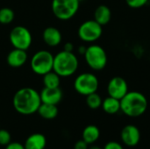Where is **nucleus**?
<instances>
[{
    "label": "nucleus",
    "mask_w": 150,
    "mask_h": 149,
    "mask_svg": "<svg viewBox=\"0 0 150 149\" xmlns=\"http://www.w3.org/2000/svg\"><path fill=\"white\" fill-rule=\"evenodd\" d=\"M86 49H87V47H84V46H81V47H78V53L80 54H85V52H86Z\"/></svg>",
    "instance_id": "obj_29"
},
{
    "label": "nucleus",
    "mask_w": 150,
    "mask_h": 149,
    "mask_svg": "<svg viewBox=\"0 0 150 149\" xmlns=\"http://www.w3.org/2000/svg\"><path fill=\"white\" fill-rule=\"evenodd\" d=\"M104 149H124V148L119 142H116V141H109V142H107L105 145Z\"/></svg>",
    "instance_id": "obj_25"
},
{
    "label": "nucleus",
    "mask_w": 150,
    "mask_h": 149,
    "mask_svg": "<svg viewBox=\"0 0 150 149\" xmlns=\"http://www.w3.org/2000/svg\"><path fill=\"white\" fill-rule=\"evenodd\" d=\"M78 59L73 52L61 51L54 56L53 70L62 77L74 75L78 68Z\"/></svg>",
    "instance_id": "obj_3"
},
{
    "label": "nucleus",
    "mask_w": 150,
    "mask_h": 149,
    "mask_svg": "<svg viewBox=\"0 0 150 149\" xmlns=\"http://www.w3.org/2000/svg\"><path fill=\"white\" fill-rule=\"evenodd\" d=\"M100 136V131L98 126L94 125H89L87 126L82 133V138L83 140L87 143V144H93L95 143Z\"/></svg>",
    "instance_id": "obj_18"
},
{
    "label": "nucleus",
    "mask_w": 150,
    "mask_h": 149,
    "mask_svg": "<svg viewBox=\"0 0 150 149\" xmlns=\"http://www.w3.org/2000/svg\"><path fill=\"white\" fill-rule=\"evenodd\" d=\"M37 112L41 118L45 119H48V120L54 119L58 115V108H57V105H54L41 103Z\"/></svg>",
    "instance_id": "obj_19"
},
{
    "label": "nucleus",
    "mask_w": 150,
    "mask_h": 149,
    "mask_svg": "<svg viewBox=\"0 0 150 149\" xmlns=\"http://www.w3.org/2000/svg\"><path fill=\"white\" fill-rule=\"evenodd\" d=\"M79 1H82V0H79Z\"/></svg>",
    "instance_id": "obj_32"
},
{
    "label": "nucleus",
    "mask_w": 150,
    "mask_h": 149,
    "mask_svg": "<svg viewBox=\"0 0 150 149\" xmlns=\"http://www.w3.org/2000/svg\"><path fill=\"white\" fill-rule=\"evenodd\" d=\"M83 55L87 65L95 71L103 70L107 65L106 52L98 45L89 46Z\"/></svg>",
    "instance_id": "obj_4"
},
{
    "label": "nucleus",
    "mask_w": 150,
    "mask_h": 149,
    "mask_svg": "<svg viewBox=\"0 0 150 149\" xmlns=\"http://www.w3.org/2000/svg\"><path fill=\"white\" fill-rule=\"evenodd\" d=\"M89 149H104V148H102L101 147H99V146H96V145H93V146H91V148Z\"/></svg>",
    "instance_id": "obj_30"
},
{
    "label": "nucleus",
    "mask_w": 150,
    "mask_h": 149,
    "mask_svg": "<svg viewBox=\"0 0 150 149\" xmlns=\"http://www.w3.org/2000/svg\"><path fill=\"white\" fill-rule=\"evenodd\" d=\"M79 0H53L52 11L60 20H68L73 18L79 9Z\"/></svg>",
    "instance_id": "obj_6"
},
{
    "label": "nucleus",
    "mask_w": 150,
    "mask_h": 149,
    "mask_svg": "<svg viewBox=\"0 0 150 149\" xmlns=\"http://www.w3.org/2000/svg\"><path fill=\"white\" fill-rule=\"evenodd\" d=\"M47 145V139L42 133H33L25 141V149H45Z\"/></svg>",
    "instance_id": "obj_15"
},
{
    "label": "nucleus",
    "mask_w": 150,
    "mask_h": 149,
    "mask_svg": "<svg viewBox=\"0 0 150 149\" xmlns=\"http://www.w3.org/2000/svg\"><path fill=\"white\" fill-rule=\"evenodd\" d=\"M44 42L49 47H56L62 42L61 32L54 26L47 27L42 33Z\"/></svg>",
    "instance_id": "obj_14"
},
{
    "label": "nucleus",
    "mask_w": 150,
    "mask_h": 149,
    "mask_svg": "<svg viewBox=\"0 0 150 149\" xmlns=\"http://www.w3.org/2000/svg\"><path fill=\"white\" fill-rule=\"evenodd\" d=\"M149 0H126L127 4L133 9H139L147 4Z\"/></svg>",
    "instance_id": "obj_24"
},
{
    "label": "nucleus",
    "mask_w": 150,
    "mask_h": 149,
    "mask_svg": "<svg viewBox=\"0 0 150 149\" xmlns=\"http://www.w3.org/2000/svg\"><path fill=\"white\" fill-rule=\"evenodd\" d=\"M120 138L123 144L126 146L130 148L136 147L141 141V132L137 126L134 125H127L120 132Z\"/></svg>",
    "instance_id": "obj_11"
},
{
    "label": "nucleus",
    "mask_w": 150,
    "mask_h": 149,
    "mask_svg": "<svg viewBox=\"0 0 150 149\" xmlns=\"http://www.w3.org/2000/svg\"><path fill=\"white\" fill-rule=\"evenodd\" d=\"M102 98L97 93H91L88 96H86V104L88 105L89 108L92 109V110H97L98 108L101 107L102 105Z\"/></svg>",
    "instance_id": "obj_21"
},
{
    "label": "nucleus",
    "mask_w": 150,
    "mask_h": 149,
    "mask_svg": "<svg viewBox=\"0 0 150 149\" xmlns=\"http://www.w3.org/2000/svg\"><path fill=\"white\" fill-rule=\"evenodd\" d=\"M107 92L110 97L120 100L128 92L127 81L121 76L112 77L107 84Z\"/></svg>",
    "instance_id": "obj_10"
},
{
    "label": "nucleus",
    "mask_w": 150,
    "mask_h": 149,
    "mask_svg": "<svg viewBox=\"0 0 150 149\" xmlns=\"http://www.w3.org/2000/svg\"><path fill=\"white\" fill-rule=\"evenodd\" d=\"M149 2H150V0H149Z\"/></svg>",
    "instance_id": "obj_31"
},
{
    "label": "nucleus",
    "mask_w": 150,
    "mask_h": 149,
    "mask_svg": "<svg viewBox=\"0 0 150 149\" xmlns=\"http://www.w3.org/2000/svg\"><path fill=\"white\" fill-rule=\"evenodd\" d=\"M27 61V54L25 50L14 48L11 50L6 57L7 64L11 68L22 67Z\"/></svg>",
    "instance_id": "obj_13"
},
{
    "label": "nucleus",
    "mask_w": 150,
    "mask_h": 149,
    "mask_svg": "<svg viewBox=\"0 0 150 149\" xmlns=\"http://www.w3.org/2000/svg\"><path fill=\"white\" fill-rule=\"evenodd\" d=\"M5 149H25L24 145L19 142H11L7 146H5Z\"/></svg>",
    "instance_id": "obj_27"
},
{
    "label": "nucleus",
    "mask_w": 150,
    "mask_h": 149,
    "mask_svg": "<svg viewBox=\"0 0 150 149\" xmlns=\"http://www.w3.org/2000/svg\"><path fill=\"white\" fill-rule=\"evenodd\" d=\"M40 104V93L29 87L18 90L12 99L14 109L22 115H31L37 112Z\"/></svg>",
    "instance_id": "obj_1"
},
{
    "label": "nucleus",
    "mask_w": 150,
    "mask_h": 149,
    "mask_svg": "<svg viewBox=\"0 0 150 149\" xmlns=\"http://www.w3.org/2000/svg\"><path fill=\"white\" fill-rule=\"evenodd\" d=\"M63 50L64 51H67V52H73V50H74V45L71 42H67V43L64 44Z\"/></svg>",
    "instance_id": "obj_28"
},
{
    "label": "nucleus",
    "mask_w": 150,
    "mask_h": 149,
    "mask_svg": "<svg viewBox=\"0 0 150 149\" xmlns=\"http://www.w3.org/2000/svg\"><path fill=\"white\" fill-rule=\"evenodd\" d=\"M98 79L92 73L80 74L74 81L75 90L83 96H88L97 92L98 89Z\"/></svg>",
    "instance_id": "obj_7"
},
{
    "label": "nucleus",
    "mask_w": 150,
    "mask_h": 149,
    "mask_svg": "<svg viewBox=\"0 0 150 149\" xmlns=\"http://www.w3.org/2000/svg\"><path fill=\"white\" fill-rule=\"evenodd\" d=\"M60 76L57 75L54 70L45 74L43 76L44 87L47 88H56L60 86Z\"/></svg>",
    "instance_id": "obj_20"
},
{
    "label": "nucleus",
    "mask_w": 150,
    "mask_h": 149,
    "mask_svg": "<svg viewBox=\"0 0 150 149\" xmlns=\"http://www.w3.org/2000/svg\"><path fill=\"white\" fill-rule=\"evenodd\" d=\"M112 18V11L111 9L105 4L98 5L94 11V20L98 22L99 25H107Z\"/></svg>",
    "instance_id": "obj_16"
},
{
    "label": "nucleus",
    "mask_w": 150,
    "mask_h": 149,
    "mask_svg": "<svg viewBox=\"0 0 150 149\" xmlns=\"http://www.w3.org/2000/svg\"><path fill=\"white\" fill-rule=\"evenodd\" d=\"M78 37L84 42H94L98 40L103 33L102 25L94 19L84 21L78 28Z\"/></svg>",
    "instance_id": "obj_9"
},
{
    "label": "nucleus",
    "mask_w": 150,
    "mask_h": 149,
    "mask_svg": "<svg viewBox=\"0 0 150 149\" xmlns=\"http://www.w3.org/2000/svg\"><path fill=\"white\" fill-rule=\"evenodd\" d=\"M15 18L14 11L9 7H4L0 9V24L8 25L11 24Z\"/></svg>",
    "instance_id": "obj_22"
},
{
    "label": "nucleus",
    "mask_w": 150,
    "mask_h": 149,
    "mask_svg": "<svg viewBox=\"0 0 150 149\" xmlns=\"http://www.w3.org/2000/svg\"><path fill=\"white\" fill-rule=\"evenodd\" d=\"M147 108L148 99L142 92L128 91L120 99V111L128 117H140L145 113Z\"/></svg>",
    "instance_id": "obj_2"
},
{
    "label": "nucleus",
    "mask_w": 150,
    "mask_h": 149,
    "mask_svg": "<svg viewBox=\"0 0 150 149\" xmlns=\"http://www.w3.org/2000/svg\"><path fill=\"white\" fill-rule=\"evenodd\" d=\"M101 107L107 114H116L120 111V100L109 96L103 100Z\"/></svg>",
    "instance_id": "obj_17"
},
{
    "label": "nucleus",
    "mask_w": 150,
    "mask_h": 149,
    "mask_svg": "<svg viewBox=\"0 0 150 149\" xmlns=\"http://www.w3.org/2000/svg\"><path fill=\"white\" fill-rule=\"evenodd\" d=\"M53 64L54 55L47 50H40L36 52L31 58L30 61L33 72L39 76H44L52 71Z\"/></svg>",
    "instance_id": "obj_5"
},
{
    "label": "nucleus",
    "mask_w": 150,
    "mask_h": 149,
    "mask_svg": "<svg viewBox=\"0 0 150 149\" xmlns=\"http://www.w3.org/2000/svg\"><path fill=\"white\" fill-rule=\"evenodd\" d=\"M88 145L83 140L78 141L75 143L74 145V149H89L88 148Z\"/></svg>",
    "instance_id": "obj_26"
},
{
    "label": "nucleus",
    "mask_w": 150,
    "mask_h": 149,
    "mask_svg": "<svg viewBox=\"0 0 150 149\" xmlns=\"http://www.w3.org/2000/svg\"><path fill=\"white\" fill-rule=\"evenodd\" d=\"M10 42L14 48L27 50L32 45V34L30 31L22 25L15 26L10 32Z\"/></svg>",
    "instance_id": "obj_8"
},
{
    "label": "nucleus",
    "mask_w": 150,
    "mask_h": 149,
    "mask_svg": "<svg viewBox=\"0 0 150 149\" xmlns=\"http://www.w3.org/2000/svg\"><path fill=\"white\" fill-rule=\"evenodd\" d=\"M41 103L57 105L62 99V91L60 87L47 88L44 87L40 92Z\"/></svg>",
    "instance_id": "obj_12"
},
{
    "label": "nucleus",
    "mask_w": 150,
    "mask_h": 149,
    "mask_svg": "<svg viewBox=\"0 0 150 149\" xmlns=\"http://www.w3.org/2000/svg\"><path fill=\"white\" fill-rule=\"evenodd\" d=\"M11 133L5 129H0V145L1 146H7L11 141Z\"/></svg>",
    "instance_id": "obj_23"
}]
</instances>
